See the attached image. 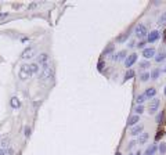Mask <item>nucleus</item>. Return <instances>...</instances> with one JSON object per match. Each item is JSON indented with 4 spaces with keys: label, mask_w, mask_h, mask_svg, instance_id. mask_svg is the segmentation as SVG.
<instances>
[{
    "label": "nucleus",
    "mask_w": 166,
    "mask_h": 155,
    "mask_svg": "<svg viewBox=\"0 0 166 155\" xmlns=\"http://www.w3.org/2000/svg\"><path fill=\"white\" fill-rule=\"evenodd\" d=\"M18 76L21 80H27L29 79L31 76H32V72H31V68H29V65L24 64L21 68H19V72H18Z\"/></svg>",
    "instance_id": "obj_1"
},
{
    "label": "nucleus",
    "mask_w": 166,
    "mask_h": 155,
    "mask_svg": "<svg viewBox=\"0 0 166 155\" xmlns=\"http://www.w3.org/2000/svg\"><path fill=\"white\" fill-rule=\"evenodd\" d=\"M36 53V49L33 47V46H28L27 49L22 51V54H21V58L22 60H29V58H32L33 55Z\"/></svg>",
    "instance_id": "obj_2"
},
{
    "label": "nucleus",
    "mask_w": 166,
    "mask_h": 155,
    "mask_svg": "<svg viewBox=\"0 0 166 155\" xmlns=\"http://www.w3.org/2000/svg\"><path fill=\"white\" fill-rule=\"evenodd\" d=\"M40 76H42V79H43V80H47V79H50V78H51V68H50V65L48 64L42 65V72H40Z\"/></svg>",
    "instance_id": "obj_3"
},
{
    "label": "nucleus",
    "mask_w": 166,
    "mask_h": 155,
    "mask_svg": "<svg viewBox=\"0 0 166 155\" xmlns=\"http://www.w3.org/2000/svg\"><path fill=\"white\" fill-rule=\"evenodd\" d=\"M134 35L138 37V39H141V37H144L147 35V28L144 27L143 24H138L137 27L134 28Z\"/></svg>",
    "instance_id": "obj_4"
},
{
    "label": "nucleus",
    "mask_w": 166,
    "mask_h": 155,
    "mask_svg": "<svg viewBox=\"0 0 166 155\" xmlns=\"http://www.w3.org/2000/svg\"><path fill=\"white\" fill-rule=\"evenodd\" d=\"M159 105H161V101L158 100V98H152V100L149 101V105H148V111H149V114H155L159 108Z\"/></svg>",
    "instance_id": "obj_5"
},
{
    "label": "nucleus",
    "mask_w": 166,
    "mask_h": 155,
    "mask_svg": "<svg viewBox=\"0 0 166 155\" xmlns=\"http://www.w3.org/2000/svg\"><path fill=\"white\" fill-rule=\"evenodd\" d=\"M136 61H137V54H136V53H133V54H130L129 57L125 60V64H126V67H127V68H130L131 65L136 63Z\"/></svg>",
    "instance_id": "obj_6"
},
{
    "label": "nucleus",
    "mask_w": 166,
    "mask_h": 155,
    "mask_svg": "<svg viewBox=\"0 0 166 155\" xmlns=\"http://www.w3.org/2000/svg\"><path fill=\"white\" fill-rule=\"evenodd\" d=\"M143 130H144V126H143V125H136V126L131 128L130 134H131V136H137V134H141V133H143Z\"/></svg>",
    "instance_id": "obj_7"
},
{
    "label": "nucleus",
    "mask_w": 166,
    "mask_h": 155,
    "mask_svg": "<svg viewBox=\"0 0 166 155\" xmlns=\"http://www.w3.org/2000/svg\"><path fill=\"white\" fill-rule=\"evenodd\" d=\"M140 122V115H131L129 119H127V126H136Z\"/></svg>",
    "instance_id": "obj_8"
},
{
    "label": "nucleus",
    "mask_w": 166,
    "mask_h": 155,
    "mask_svg": "<svg viewBox=\"0 0 166 155\" xmlns=\"http://www.w3.org/2000/svg\"><path fill=\"white\" fill-rule=\"evenodd\" d=\"M154 55H155V49H152V47H148V49L143 50V57H145V58H151Z\"/></svg>",
    "instance_id": "obj_9"
},
{
    "label": "nucleus",
    "mask_w": 166,
    "mask_h": 155,
    "mask_svg": "<svg viewBox=\"0 0 166 155\" xmlns=\"http://www.w3.org/2000/svg\"><path fill=\"white\" fill-rule=\"evenodd\" d=\"M159 39V32L158 31H152V32H149V35H148L147 40L149 42V43H154L155 40H158Z\"/></svg>",
    "instance_id": "obj_10"
},
{
    "label": "nucleus",
    "mask_w": 166,
    "mask_h": 155,
    "mask_svg": "<svg viewBox=\"0 0 166 155\" xmlns=\"http://www.w3.org/2000/svg\"><path fill=\"white\" fill-rule=\"evenodd\" d=\"M47 60H48V55L46 53H42V54L37 55V65H44L47 64Z\"/></svg>",
    "instance_id": "obj_11"
},
{
    "label": "nucleus",
    "mask_w": 166,
    "mask_h": 155,
    "mask_svg": "<svg viewBox=\"0 0 166 155\" xmlns=\"http://www.w3.org/2000/svg\"><path fill=\"white\" fill-rule=\"evenodd\" d=\"M144 94H145V97H149V98H151V97H154V96L157 94V89H155V87H148Z\"/></svg>",
    "instance_id": "obj_12"
},
{
    "label": "nucleus",
    "mask_w": 166,
    "mask_h": 155,
    "mask_svg": "<svg viewBox=\"0 0 166 155\" xmlns=\"http://www.w3.org/2000/svg\"><path fill=\"white\" fill-rule=\"evenodd\" d=\"M126 55H127V53H126L125 50H122V51H119L118 54L114 57V60H115V61H122V60H125V57H126Z\"/></svg>",
    "instance_id": "obj_13"
},
{
    "label": "nucleus",
    "mask_w": 166,
    "mask_h": 155,
    "mask_svg": "<svg viewBox=\"0 0 166 155\" xmlns=\"http://www.w3.org/2000/svg\"><path fill=\"white\" fill-rule=\"evenodd\" d=\"M10 105H11L13 108H19V107H21V102H19V100L17 97H13L11 101H10Z\"/></svg>",
    "instance_id": "obj_14"
},
{
    "label": "nucleus",
    "mask_w": 166,
    "mask_h": 155,
    "mask_svg": "<svg viewBox=\"0 0 166 155\" xmlns=\"http://www.w3.org/2000/svg\"><path fill=\"white\" fill-rule=\"evenodd\" d=\"M148 140V134L147 133H141L140 137H138V144H145Z\"/></svg>",
    "instance_id": "obj_15"
},
{
    "label": "nucleus",
    "mask_w": 166,
    "mask_h": 155,
    "mask_svg": "<svg viewBox=\"0 0 166 155\" xmlns=\"http://www.w3.org/2000/svg\"><path fill=\"white\" fill-rule=\"evenodd\" d=\"M165 58H166L165 51H159V54L155 57V61H157V63H162V61H165Z\"/></svg>",
    "instance_id": "obj_16"
},
{
    "label": "nucleus",
    "mask_w": 166,
    "mask_h": 155,
    "mask_svg": "<svg viewBox=\"0 0 166 155\" xmlns=\"http://www.w3.org/2000/svg\"><path fill=\"white\" fill-rule=\"evenodd\" d=\"M155 151H157V146H149L147 150H145L144 155H154L155 154Z\"/></svg>",
    "instance_id": "obj_17"
},
{
    "label": "nucleus",
    "mask_w": 166,
    "mask_h": 155,
    "mask_svg": "<svg viewBox=\"0 0 166 155\" xmlns=\"http://www.w3.org/2000/svg\"><path fill=\"white\" fill-rule=\"evenodd\" d=\"M158 25H159V27H165L166 25V13H163V14L159 17V19H158Z\"/></svg>",
    "instance_id": "obj_18"
},
{
    "label": "nucleus",
    "mask_w": 166,
    "mask_h": 155,
    "mask_svg": "<svg viewBox=\"0 0 166 155\" xmlns=\"http://www.w3.org/2000/svg\"><path fill=\"white\" fill-rule=\"evenodd\" d=\"M29 68H31V72H32V75L33 73H37L39 72V65H37V63H33V64L29 65Z\"/></svg>",
    "instance_id": "obj_19"
},
{
    "label": "nucleus",
    "mask_w": 166,
    "mask_h": 155,
    "mask_svg": "<svg viewBox=\"0 0 166 155\" xmlns=\"http://www.w3.org/2000/svg\"><path fill=\"white\" fill-rule=\"evenodd\" d=\"M151 78V73L149 72H144L141 73V76H140V79H141V82H147L148 79Z\"/></svg>",
    "instance_id": "obj_20"
},
{
    "label": "nucleus",
    "mask_w": 166,
    "mask_h": 155,
    "mask_svg": "<svg viewBox=\"0 0 166 155\" xmlns=\"http://www.w3.org/2000/svg\"><path fill=\"white\" fill-rule=\"evenodd\" d=\"M134 76V71L133 69H129L127 72H126V75H125V80H129V79H131Z\"/></svg>",
    "instance_id": "obj_21"
},
{
    "label": "nucleus",
    "mask_w": 166,
    "mask_h": 155,
    "mask_svg": "<svg viewBox=\"0 0 166 155\" xmlns=\"http://www.w3.org/2000/svg\"><path fill=\"white\" fill-rule=\"evenodd\" d=\"M144 100H145V94H140V96H137V98H136L137 105H141V104L144 102Z\"/></svg>",
    "instance_id": "obj_22"
},
{
    "label": "nucleus",
    "mask_w": 166,
    "mask_h": 155,
    "mask_svg": "<svg viewBox=\"0 0 166 155\" xmlns=\"http://www.w3.org/2000/svg\"><path fill=\"white\" fill-rule=\"evenodd\" d=\"M138 67L141 68V69H145V68H149V61H141Z\"/></svg>",
    "instance_id": "obj_23"
},
{
    "label": "nucleus",
    "mask_w": 166,
    "mask_h": 155,
    "mask_svg": "<svg viewBox=\"0 0 166 155\" xmlns=\"http://www.w3.org/2000/svg\"><path fill=\"white\" fill-rule=\"evenodd\" d=\"M159 72H161L159 69H154V71L151 72V79H154V80H155V79H158V76H159Z\"/></svg>",
    "instance_id": "obj_24"
},
{
    "label": "nucleus",
    "mask_w": 166,
    "mask_h": 155,
    "mask_svg": "<svg viewBox=\"0 0 166 155\" xmlns=\"http://www.w3.org/2000/svg\"><path fill=\"white\" fill-rule=\"evenodd\" d=\"M114 49H115V47H114V45H108V47L104 50V54H111V53L114 51Z\"/></svg>",
    "instance_id": "obj_25"
},
{
    "label": "nucleus",
    "mask_w": 166,
    "mask_h": 155,
    "mask_svg": "<svg viewBox=\"0 0 166 155\" xmlns=\"http://www.w3.org/2000/svg\"><path fill=\"white\" fill-rule=\"evenodd\" d=\"M127 37H129V33H123V35H122V36H119V37H118V39H116V40L122 43V42H125V40H126Z\"/></svg>",
    "instance_id": "obj_26"
},
{
    "label": "nucleus",
    "mask_w": 166,
    "mask_h": 155,
    "mask_svg": "<svg viewBox=\"0 0 166 155\" xmlns=\"http://www.w3.org/2000/svg\"><path fill=\"white\" fill-rule=\"evenodd\" d=\"M159 152H161V154H165V152H166V143H161V147H159Z\"/></svg>",
    "instance_id": "obj_27"
},
{
    "label": "nucleus",
    "mask_w": 166,
    "mask_h": 155,
    "mask_svg": "<svg viewBox=\"0 0 166 155\" xmlns=\"http://www.w3.org/2000/svg\"><path fill=\"white\" fill-rule=\"evenodd\" d=\"M134 111L137 112V115H140V114H143V111H144V107H143V105H137Z\"/></svg>",
    "instance_id": "obj_28"
},
{
    "label": "nucleus",
    "mask_w": 166,
    "mask_h": 155,
    "mask_svg": "<svg viewBox=\"0 0 166 155\" xmlns=\"http://www.w3.org/2000/svg\"><path fill=\"white\" fill-rule=\"evenodd\" d=\"M9 138H3V140H1V146H3V148H6V147L9 146Z\"/></svg>",
    "instance_id": "obj_29"
},
{
    "label": "nucleus",
    "mask_w": 166,
    "mask_h": 155,
    "mask_svg": "<svg viewBox=\"0 0 166 155\" xmlns=\"http://www.w3.org/2000/svg\"><path fill=\"white\" fill-rule=\"evenodd\" d=\"M9 152H11V150H9V151H7L6 148H1V150H0V155H7Z\"/></svg>",
    "instance_id": "obj_30"
},
{
    "label": "nucleus",
    "mask_w": 166,
    "mask_h": 155,
    "mask_svg": "<svg viewBox=\"0 0 166 155\" xmlns=\"http://www.w3.org/2000/svg\"><path fill=\"white\" fill-rule=\"evenodd\" d=\"M25 136H27V137L31 136V128H28V126L25 128Z\"/></svg>",
    "instance_id": "obj_31"
},
{
    "label": "nucleus",
    "mask_w": 166,
    "mask_h": 155,
    "mask_svg": "<svg viewBox=\"0 0 166 155\" xmlns=\"http://www.w3.org/2000/svg\"><path fill=\"white\" fill-rule=\"evenodd\" d=\"M144 46H145V42H140V43L137 45V47H138V49H143Z\"/></svg>",
    "instance_id": "obj_32"
},
{
    "label": "nucleus",
    "mask_w": 166,
    "mask_h": 155,
    "mask_svg": "<svg viewBox=\"0 0 166 155\" xmlns=\"http://www.w3.org/2000/svg\"><path fill=\"white\" fill-rule=\"evenodd\" d=\"M7 15H9V13H0V18H4Z\"/></svg>",
    "instance_id": "obj_33"
},
{
    "label": "nucleus",
    "mask_w": 166,
    "mask_h": 155,
    "mask_svg": "<svg viewBox=\"0 0 166 155\" xmlns=\"http://www.w3.org/2000/svg\"><path fill=\"white\" fill-rule=\"evenodd\" d=\"M102 67H104V64L100 63V64H98V69H100V71H102Z\"/></svg>",
    "instance_id": "obj_34"
},
{
    "label": "nucleus",
    "mask_w": 166,
    "mask_h": 155,
    "mask_svg": "<svg viewBox=\"0 0 166 155\" xmlns=\"http://www.w3.org/2000/svg\"><path fill=\"white\" fill-rule=\"evenodd\" d=\"M136 155H141V154H140V151H138V152H137V154H136Z\"/></svg>",
    "instance_id": "obj_35"
},
{
    "label": "nucleus",
    "mask_w": 166,
    "mask_h": 155,
    "mask_svg": "<svg viewBox=\"0 0 166 155\" xmlns=\"http://www.w3.org/2000/svg\"><path fill=\"white\" fill-rule=\"evenodd\" d=\"M116 155H122V154H120V152H118V154H116Z\"/></svg>",
    "instance_id": "obj_36"
},
{
    "label": "nucleus",
    "mask_w": 166,
    "mask_h": 155,
    "mask_svg": "<svg viewBox=\"0 0 166 155\" xmlns=\"http://www.w3.org/2000/svg\"><path fill=\"white\" fill-rule=\"evenodd\" d=\"M165 96H166V87H165Z\"/></svg>",
    "instance_id": "obj_37"
},
{
    "label": "nucleus",
    "mask_w": 166,
    "mask_h": 155,
    "mask_svg": "<svg viewBox=\"0 0 166 155\" xmlns=\"http://www.w3.org/2000/svg\"><path fill=\"white\" fill-rule=\"evenodd\" d=\"M165 39H166V32H165Z\"/></svg>",
    "instance_id": "obj_38"
},
{
    "label": "nucleus",
    "mask_w": 166,
    "mask_h": 155,
    "mask_svg": "<svg viewBox=\"0 0 166 155\" xmlns=\"http://www.w3.org/2000/svg\"><path fill=\"white\" fill-rule=\"evenodd\" d=\"M165 72H166V68H165Z\"/></svg>",
    "instance_id": "obj_39"
}]
</instances>
